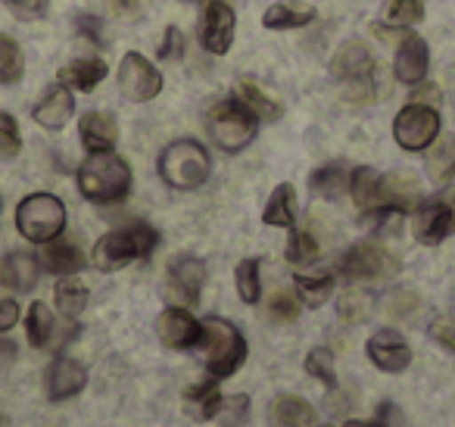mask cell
Here are the masks:
<instances>
[{
    "label": "cell",
    "instance_id": "cell-1",
    "mask_svg": "<svg viewBox=\"0 0 455 427\" xmlns=\"http://www.w3.org/2000/svg\"><path fill=\"white\" fill-rule=\"evenodd\" d=\"M78 190L88 197L91 203H122L132 194V169L122 157L113 150L91 153L82 165H78Z\"/></svg>",
    "mask_w": 455,
    "mask_h": 427
},
{
    "label": "cell",
    "instance_id": "cell-2",
    "mask_svg": "<svg viewBox=\"0 0 455 427\" xmlns=\"http://www.w3.org/2000/svg\"><path fill=\"white\" fill-rule=\"evenodd\" d=\"M159 244L156 228H150L147 222H132V225H122L107 231L94 244V265L100 271H119L125 269L134 259H147Z\"/></svg>",
    "mask_w": 455,
    "mask_h": 427
},
{
    "label": "cell",
    "instance_id": "cell-3",
    "mask_svg": "<svg viewBox=\"0 0 455 427\" xmlns=\"http://www.w3.org/2000/svg\"><path fill=\"white\" fill-rule=\"evenodd\" d=\"M206 132L219 150L241 153L247 144H253L256 132H259V119L241 97H225V101L209 107Z\"/></svg>",
    "mask_w": 455,
    "mask_h": 427
},
{
    "label": "cell",
    "instance_id": "cell-4",
    "mask_svg": "<svg viewBox=\"0 0 455 427\" xmlns=\"http://www.w3.org/2000/svg\"><path fill=\"white\" fill-rule=\"evenodd\" d=\"M196 346L206 356V368L212 377H231L247 359V340L225 318H203Z\"/></svg>",
    "mask_w": 455,
    "mask_h": 427
},
{
    "label": "cell",
    "instance_id": "cell-5",
    "mask_svg": "<svg viewBox=\"0 0 455 427\" xmlns=\"http://www.w3.org/2000/svg\"><path fill=\"white\" fill-rule=\"evenodd\" d=\"M159 178L175 190H196L209 178V153L200 141L181 138L172 141L159 153Z\"/></svg>",
    "mask_w": 455,
    "mask_h": 427
},
{
    "label": "cell",
    "instance_id": "cell-6",
    "mask_svg": "<svg viewBox=\"0 0 455 427\" xmlns=\"http://www.w3.org/2000/svg\"><path fill=\"white\" fill-rule=\"evenodd\" d=\"M16 228L32 244H47L66 228V206L53 194H32L16 209Z\"/></svg>",
    "mask_w": 455,
    "mask_h": 427
},
{
    "label": "cell",
    "instance_id": "cell-7",
    "mask_svg": "<svg viewBox=\"0 0 455 427\" xmlns=\"http://www.w3.org/2000/svg\"><path fill=\"white\" fill-rule=\"evenodd\" d=\"M393 138L403 150L421 153L440 138V113L427 103H409L393 119Z\"/></svg>",
    "mask_w": 455,
    "mask_h": 427
},
{
    "label": "cell",
    "instance_id": "cell-8",
    "mask_svg": "<svg viewBox=\"0 0 455 427\" xmlns=\"http://www.w3.org/2000/svg\"><path fill=\"white\" fill-rule=\"evenodd\" d=\"M119 91L128 103H147L163 91V72L144 53H125L119 63Z\"/></svg>",
    "mask_w": 455,
    "mask_h": 427
},
{
    "label": "cell",
    "instance_id": "cell-9",
    "mask_svg": "<svg viewBox=\"0 0 455 427\" xmlns=\"http://www.w3.org/2000/svg\"><path fill=\"white\" fill-rule=\"evenodd\" d=\"M399 271V262L393 253H387L380 244L365 240V244H355L353 250L343 259V275L349 281H387Z\"/></svg>",
    "mask_w": 455,
    "mask_h": 427
},
{
    "label": "cell",
    "instance_id": "cell-10",
    "mask_svg": "<svg viewBox=\"0 0 455 427\" xmlns=\"http://www.w3.org/2000/svg\"><path fill=\"white\" fill-rule=\"evenodd\" d=\"M235 10L228 7L225 0H209L200 16V26H196V38H200L203 51L225 57L231 51V44H235Z\"/></svg>",
    "mask_w": 455,
    "mask_h": 427
},
{
    "label": "cell",
    "instance_id": "cell-11",
    "mask_svg": "<svg viewBox=\"0 0 455 427\" xmlns=\"http://www.w3.org/2000/svg\"><path fill=\"white\" fill-rule=\"evenodd\" d=\"M411 231H415L418 244L436 246L455 231V200L440 197V200L421 203L411 219Z\"/></svg>",
    "mask_w": 455,
    "mask_h": 427
},
{
    "label": "cell",
    "instance_id": "cell-12",
    "mask_svg": "<svg viewBox=\"0 0 455 427\" xmlns=\"http://www.w3.org/2000/svg\"><path fill=\"white\" fill-rule=\"evenodd\" d=\"M334 78L343 82L349 91H359V94H371V78H374V60L368 53V47L362 41H349L340 47V53L331 63Z\"/></svg>",
    "mask_w": 455,
    "mask_h": 427
},
{
    "label": "cell",
    "instance_id": "cell-13",
    "mask_svg": "<svg viewBox=\"0 0 455 427\" xmlns=\"http://www.w3.org/2000/svg\"><path fill=\"white\" fill-rule=\"evenodd\" d=\"M430 69V51H427V41L421 35H403L396 47V57H393V72H396V82L409 85H421L427 78Z\"/></svg>",
    "mask_w": 455,
    "mask_h": 427
},
{
    "label": "cell",
    "instance_id": "cell-14",
    "mask_svg": "<svg viewBox=\"0 0 455 427\" xmlns=\"http://www.w3.org/2000/svg\"><path fill=\"white\" fill-rule=\"evenodd\" d=\"M72 116H76V97H72V91L66 88L63 82L51 85L32 109V119L38 122L41 128H47V132H60V128H66Z\"/></svg>",
    "mask_w": 455,
    "mask_h": 427
},
{
    "label": "cell",
    "instance_id": "cell-15",
    "mask_svg": "<svg viewBox=\"0 0 455 427\" xmlns=\"http://www.w3.org/2000/svg\"><path fill=\"white\" fill-rule=\"evenodd\" d=\"M156 334L169 350H190L200 340V321L188 309H165L156 321Z\"/></svg>",
    "mask_w": 455,
    "mask_h": 427
},
{
    "label": "cell",
    "instance_id": "cell-16",
    "mask_svg": "<svg viewBox=\"0 0 455 427\" xmlns=\"http://www.w3.org/2000/svg\"><path fill=\"white\" fill-rule=\"evenodd\" d=\"M365 350H368V359H371L380 371H390V375L405 371V368H409V362H411L409 343H405L396 331H378L371 340H368Z\"/></svg>",
    "mask_w": 455,
    "mask_h": 427
},
{
    "label": "cell",
    "instance_id": "cell-17",
    "mask_svg": "<svg viewBox=\"0 0 455 427\" xmlns=\"http://www.w3.org/2000/svg\"><path fill=\"white\" fill-rule=\"evenodd\" d=\"M78 138H82V144L88 153L113 150L116 141H119L116 116L103 113V109H91V113H84L82 119H78Z\"/></svg>",
    "mask_w": 455,
    "mask_h": 427
},
{
    "label": "cell",
    "instance_id": "cell-18",
    "mask_svg": "<svg viewBox=\"0 0 455 427\" xmlns=\"http://www.w3.org/2000/svg\"><path fill=\"white\" fill-rule=\"evenodd\" d=\"M84 381H88L84 365H78L76 359H69V356H60V359H53L51 368H47V396H51L53 402H63V399H69V396L82 393Z\"/></svg>",
    "mask_w": 455,
    "mask_h": 427
},
{
    "label": "cell",
    "instance_id": "cell-19",
    "mask_svg": "<svg viewBox=\"0 0 455 427\" xmlns=\"http://www.w3.org/2000/svg\"><path fill=\"white\" fill-rule=\"evenodd\" d=\"M38 275H41L38 259L26 250L7 253V259L0 262V281L7 284L10 290H16V294H28V290H35Z\"/></svg>",
    "mask_w": 455,
    "mask_h": 427
},
{
    "label": "cell",
    "instance_id": "cell-20",
    "mask_svg": "<svg viewBox=\"0 0 455 427\" xmlns=\"http://www.w3.org/2000/svg\"><path fill=\"white\" fill-rule=\"evenodd\" d=\"M349 194H353L355 206L362 209V213H380L384 206V175H378L374 169H368V165H359V169H353V175H349Z\"/></svg>",
    "mask_w": 455,
    "mask_h": 427
},
{
    "label": "cell",
    "instance_id": "cell-21",
    "mask_svg": "<svg viewBox=\"0 0 455 427\" xmlns=\"http://www.w3.org/2000/svg\"><path fill=\"white\" fill-rule=\"evenodd\" d=\"M107 72H109V66L103 63V60L78 57V60H72V63H66L63 69H60V82H63L69 91L88 94V91H94L97 85L107 78Z\"/></svg>",
    "mask_w": 455,
    "mask_h": 427
},
{
    "label": "cell",
    "instance_id": "cell-22",
    "mask_svg": "<svg viewBox=\"0 0 455 427\" xmlns=\"http://www.w3.org/2000/svg\"><path fill=\"white\" fill-rule=\"evenodd\" d=\"M203 278H206V269H203L200 259L194 256H178L172 259L169 265V284L178 296H184V302L194 306L200 300V287H203Z\"/></svg>",
    "mask_w": 455,
    "mask_h": 427
},
{
    "label": "cell",
    "instance_id": "cell-23",
    "mask_svg": "<svg viewBox=\"0 0 455 427\" xmlns=\"http://www.w3.org/2000/svg\"><path fill=\"white\" fill-rule=\"evenodd\" d=\"M41 262L51 275H78L84 269V256L78 250L76 240H66V238H53L44 244L41 250Z\"/></svg>",
    "mask_w": 455,
    "mask_h": 427
},
{
    "label": "cell",
    "instance_id": "cell-24",
    "mask_svg": "<svg viewBox=\"0 0 455 427\" xmlns=\"http://www.w3.org/2000/svg\"><path fill=\"white\" fill-rule=\"evenodd\" d=\"M315 7H306V4H291V0H281L275 7H268L262 13V26L268 32H293V28H306L315 22Z\"/></svg>",
    "mask_w": 455,
    "mask_h": 427
},
{
    "label": "cell",
    "instance_id": "cell-25",
    "mask_svg": "<svg viewBox=\"0 0 455 427\" xmlns=\"http://www.w3.org/2000/svg\"><path fill=\"white\" fill-rule=\"evenodd\" d=\"M421 200V184L411 172H393V175L384 178V206L396 209V213H405V209L418 206Z\"/></svg>",
    "mask_w": 455,
    "mask_h": 427
},
{
    "label": "cell",
    "instance_id": "cell-26",
    "mask_svg": "<svg viewBox=\"0 0 455 427\" xmlns=\"http://www.w3.org/2000/svg\"><path fill=\"white\" fill-rule=\"evenodd\" d=\"M427 178L434 184H449L455 178V134H443L430 144Z\"/></svg>",
    "mask_w": 455,
    "mask_h": 427
},
{
    "label": "cell",
    "instance_id": "cell-27",
    "mask_svg": "<svg viewBox=\"0 0 455 427\" xmlns=\"http://www.w3.org/2000/svg\"><path fill=\"white\" fill-rule=\"evenodd\" d=\"M309 190L322 200H340L349 190V172L343 169V163H328L322 169L312 172Z\"/></svg>",
    "mask_w": 455,
    "mask_h": 427
},
{
    "label": "cell",
    "instance_id": "cell-28",
    "mask_svg": "<svg viewBox=\"0 0 455 427\" xmlns=\"http://www.w3.org/2000/svg\"><path fill=\"white\" fill-rule=\"evenodd\" d=\"M262 222L272 228H291L297 222V194H293V184H278L272 190L266 203V213H262Z\"/></svg>",
    "mask_w": 455,
    "mask_h": 427
},
{
    "label": "cell",
    "instance_id": "cell-29",
    "mask_svg": "<svg viewBox=\"0 0 455 427\" xmlns=\"http://www.w3.org/2000/svg\"><path fill=\"white\" fill-rule=\"evenodd\" d=\"M272 421L281 427H309L315 421V408L299 396H278L272 402Z\"/></svg>",
    "mask_w": 455,
    "mask_h": 427
},
{
    "label": "cell",
    "instance_id": "cell-30",
    "mask_svg": "<svg viewBox=\"0 0 455 427\" xmlns=\"http://www.w3.org/2000/svg\"><path fill=\"white\" fill-rule=\"evenodd\" d=\"M219 406H221V393L215 383H196V387H190L188 396H184V412H188L194 421L215 418V415H219Z\"/></svg>",
    "mask_w": 455,
    "mask_h": 427
},
{
    "label": "cell",
    "instance_id": "cell-31",
    "mask_svg": "<svg viewBox=\"0 0 455 427\" xmlns=\"http://www.w3.org/2000/svg\"><path fill=\"white\" fill-rule=\"evenodd\" d=\"M297 300L309 309H318L334 296V278L331 275H297Z\"/></svg>",
    "mask_w": 455,
    "mask_h": 427
},
{
    "label": "cell",
    "instance_id": "cell-32",
    "mask_svg": "<svg viewBox=\"0 0 455 427\" xmlns=\"http://www.w3.org/2000/svg\"><path fill=\"white\" fill-rule=\"evenodd\" d=\"M84 306H88V287L76 275H66L57 284V309L66 318H78L84 312Z\"/></svg>",
    "mask_w": 455,
    "mask_h": 427
},
{
    "label": "cell",
    "instance_id": "cell-33",
    "mask_svg": "<svg viewBox=\"0 0 455 427\" xmlns=\"http://www.w3.org/2000/svg\"><path fill=\"white\" fill-rule=\"evenodd\" d=\"M26 72V57L16 38L0 32V85H16Z\"/></svg>",
    "mask_w": 455,
    "mask_h": 427
},
{
    "label": "cell",
    "instance_id": "cell-34",
    "mask_svg": "<svg viewBox=\"0 0 455 427\" xmlns=\"http://www.w3.org/2000/svg\"><path fill=\"white\" fill-rule=\"evenodd\" d=\"M424 20V0H387L384 22L390 28H411Z\"/></svg>",
    "mask_w": 455,
    "mask_h": 427
},
{
    "label": "cell",
    "instance_id": "cell-35",
    "mask_svg": "<svg viewBox=\"0 0 455 427\" xmlns=\"http://www.w3.org/2000/svg\"><path fill=\"white\" fill-rule=\"evenodd\" d=\"M53 334V312L44 302H32L28 306V318H26V337L32 346H47Z\"/></svg>",
    "mask_w": 455,
    "mask_h": 427
},
{
    "label": "cell",
    "instance_id": "cell-36",
    "mask_svg": "<svg viewBox=\"0 0 455 427\" xmlns=\"http://www.w3.org/2000/svg\"><path fill=\"white\" fill-rule=\"evenodd\" d=\"M235 281H237V294H241L243 302H259L262 296V281H259V259H243L235 271Z\"/></svg>",
    "mask_w": 455,
    "mask_h": 427
},
{
    "label": "cell",
    "instance_id": "cell-37",
    "mask_svg": "<svg viewBox=\"0 0 455 427\" xmlns=\"http://www.w3.org/2000/svg\"><path fill=\"white\" fill-rule=\"evenodd\" d=\"M237 97H241L243 103H247L250 109L256 113V119L262 122H275L281 116V107L272 101V97H266L259 88H256L253 82H241V88H237Z\"/></svg>",
    "mask_w": 455,
    "mask_h": 427
},
{
    "label": "cell",
    "instance_id": "cell-38",
    "mask_svg": "<svg viewBox=\"0 0 455 427\" xmlns=\"http://www.w3.org/2000/svg\"><path fill=\"white\" fill-rule=\"evenodd\" d=\"M306 371H309L315 381H322L328 390L337 387V371H334V352L328 346H315V350L306 356Z\"/></svg>",
    "mask_w": 455,
    "mask_h": 427
},
{
    "label": "cell",
    "instance_id": "cell-39",
    "mask_svg": "<svg viewBox=\"0 0 455 427\" xmlns=\"http://www.w3.org/2000/svg\"><path fill=\"white\" fill-rule=\"evenodd\" d=\"M318 259V240L309 231H293L287 240V262L293 265H312Z\"/></svg>",
    "mask_w": 455,
    "mask_h": 427
},
{
    "label": "cell",
    "instance_id": "cell-40",
    "mask_svg": "<svg viewBox=\"0 0 455 427\" xmlns=\"http://www.w3.org/2000/svg\"><path fill=\"white\" fill-rule=\"evenodd\" d=\"M371 309H374V300H371V294H365V290H359V287H353V290H347L343 294V300H340V315H343V321H365L368 315H371Z\"/></svg>",
    "mask_w": 455,
    "mask_h": 427
},
{
    "label": "cell",
    "instance_id": "cell-41",
    "mask_svg": "<svg viewBox=\"0 0 455 427\" xmlns=\"http://www.w3.org/2000/svg\"><path fill=\"white\" fill-rule=\"evenodd\" d=\"M22 150L20 125L10 113H0V159H16Z\"/></svg>",
    "mask_w": 455,
    "mask_h": 427
},
{
    "label": "cell",
    "instance_id": "cell-42",
    "mask_svg": "<svg viewBox=\"0 0 455 427\" xmlns=\"http://www.w3.org/2000/svg\"><path fill=\"white\" fill-rule=\"evenodd\" d=\"M418 306H421V300H418V294H411V290H393L384 300V309L390 318H411V315L418 312Z\"/></svg>",
    "mask_w": 455,
    "mask_h": 427
},
{
    "label": "cell",
    "instance_id": "cell-43",
    "mask_svg": "<svg viewBox=\"0 0 455 427\" xmlns=\"http://www.w3.org/2000/svg\"><path fill=\"white\" fill-rule=\"evenodd\" d=\"M219 418L225 427H243L250 418V399L247 396H228V399H221Z\"/></svg>",
    "mask_w": 455,
    "mask_h": 427
},
{
    "label": "cell",
    "instance_id": "cell-44",
    "mask_svg": "<svg viewBox=\"0 0 455 427\" xmlns=\"http://www.w3.org/2000/svg\"><path fill=\"white\" fill-rule=\"evenodd\" d=\"M268 312H272L275 321H293L299 312V302L291 290H275L272 302H268Z\"/></svg>",
    "mask_w": 455,
    "mask_h": 427
},
{
    "label": "cell",
    "instance_id": "cell-45",
    "mask_svg": "<svg viewBox=\"0 0 455 427\" xmlns=\"http://www.w3.org/2000/svg\"><path fill=\"white\" fill-rule=\"evenodd\" d=\"M156 53H159V60H163V63H175V60H181L184 57V35H181V28H178V26L165 28L163 44H159Z\"/></svg>",
    "mask_w": 455,
    "mask_h": 427
},
{
    "label": "cell",
    "instance_id": "cell-46",
    "mask_svg": "<svg viewBox=\"0 0 455 427\" xmlns=\"http://www.w3.org/2000/svg\"><path fill=\"white\" fill-rule=\"evenodd\" d=\"M76 32H78V38H84L88 44L103 47V22L97 20V16L78 13V16H76Z\"/></svg>",
    "mask_w": 455,
    "mask_h": 427
},
{
    "label": "cell",
    "instance_id": "cell-47",
    "mask_svg": "<svg viewBox=\"0 0 455 427\" xmlns=\"http://www.w3.org/2000/svg\"><path fill=\"white\" fill-rule=\"evenodd\" d=\"M7 4V10L16 16V20H41V16L47 13V0H4Z\"/></svg>",
    "mask_w": 455,
    "mask_h": 427
},
{
    "label": "cell",
    "instance_id": "cell-48",
    "mask_svg": "<svg viewBox=\"0 0 455 427\" xmlns=\"http://www.w3.org/2000/svg\"><path fill=\"white\" fill-rule=\"evenodd\" d=\"M430 337H434L436 343L446 346V350H455V321L452 318H436L434 325H430Z\"/></svg>",
    "mask_w": 455,
    "mask_h": 427
},
{
    "label": "cell",
    "instance_id": "cell-49",
    "mask_svg": "<svg viewBox=\"0 0 455 427\" xmlns=\"http://www.w3.org/2000/svg\"><path fill=\"white\" fill-rule=\"evenodd\" d=\"M16 321H20V306H16V300H10V296H0V334L10 331Z\"/></svg>",
    "mask_w": 455,
    "mask_h": 427
},
{
    "label": "cell",
    "instance_id": "cell-50",
    "mask_svg": "<svg viewBox=\"0 0 455 427\" xmlns=\"http://www.w3.org/2000/svg\"><path fill=\"white\" fill-rule=\"evenodd\" d=\"M16 356V346L10 340H0V365H7Z\"/></svg>",
    "mask_w": 455,
    "mask_h": 427
},
{
    "label": "cell",
    "instance_id": "cell-51",
    "mask_svg": "<svg viewBox=\"0 0 455 427\" xmlns=\"http://www.w3.org/2000/svg\"><path fill=\"white\" fill-rule=\"evenodd\" d=\"M343 427H387V424H380V421H347Z\"/></svg>",
    "mask_w": 455,
    "mask_h": 427
},
{
    "label": "cell",
    "instance_id": "cell-52",
    "mask_svg": "<svg viewBox=\"0 0 455 427\" xmlns=\"http://www.w3.org/2000/svg\"><path fill=\"white\" fill-rule=\"evenodd\" d=\"M116 7H122V10H128V7H134V4H138V0H113Z\"/></svg>",
    "mask_w": 455,
    "mask_h": 427
}]
</instances>
